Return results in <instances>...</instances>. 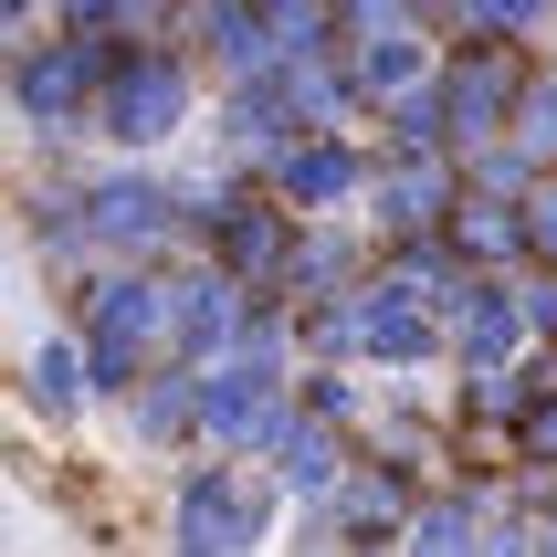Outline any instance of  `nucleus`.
Wrapping results in <instances>:
<instances>
[{
    "mask_svg": "<svg viewBox=\"0 0 557 557\" xmlns=\"http://www.w3.org/2000/svg\"><path fill=\"white\" fill-rule=\"evenodd\" d=\"M106 63H116V42L63 32V22L0 42V116H11V158H106V137H95Z\"/></svg>",
    "mask_w": 557,
    "mask_h": 557,
    "instance_id": "1",
    "label": "nucleus"
},
{
    "mask_svg": "<svg viewBox=\"0 0 557 557\" xmlns=\"http://www.w3.org/2000/svg\"><path fill=\"white\" fill-rule=\"evenodd\" d=\"M284 527H295V495L274 484L263 453L200 442L158 484V547H180V557H263V547H284Z\"/></svg>",
    "mask_w": 557,
    "mask_h": 557,
    "instance_id": "2",
    "label": "nucleus"
},
{
    "mask_svg": "<svg viewBox=\"0 0 557 557\" xmlns=\"http://www.w3.org/2000/svg\"><path fill=\"white\" fill-rule=\"evenodd\" d=\"M200 126H211V63L180 32L116 42L106 95H95V137L116 158H180V148H200Z\"/></svg>",
    "mask_w": 557,
    "mask_h": 557,
    "instance_id": "3",
    "label": "nucleus"
},
{
    "mask_svg": "<svg viewBox=\"0 0 557 557\" xmlns=\"http://www.w3.org/2000/svg\"><path fill=\"white\" fill-rule=\"evenodd\" d=\"M53 306L85 326V358H95L106 410H116L158 358H180V347H169V263H95L85 284H63ZM106 432H116V421H106Z\"/></svg>",
    "mask_w": 557,
    "mask_h": 557,
    "instance_id": "4",
    "label": "nucleus"
},
{
    "mask_svg": "<svg viewBox=\"0 0 557 557\" xmlns=\"http://www.w3.org/2000/svg\"><path fill=\"white\" fill-rule=\"evenodd\" d=\"M11 410H22L32 432L53 442H85L95 421H116L106 410V389H95V358H85V326L74 315H32L22 337H11Z\"/></svg>",
    "mask_w": 557,
    "mask_h": 557,
    "instance_id": "5",
    "label": "nucleus"
},
{
    "mask_svg": "<svg viewBox=\"0 0 557 557\" xmlns=\"http://www.w3.org/2000/svg\"><path fill=\"white\" fill-rule=\"evenodd\" d=\"M85 200H95V232L116 263H180L189 232H180V180H169V158H95L85 169Z\"/></svg>",
    "mask_w": 557,
    "mask_h": 557,
    "instance_id": "6",
    "label": "nucleus"
},
{
    "mask_svg": "<svg viewBox=\"0 0 557 557\" xmlns=\"http://www.w3.org/2000/svg\"><path fill=\"white\" fill-rule=\"evenodd\" d=\"M536 53L527 42H495V32H453L442 42V106H453V148H495L505 126H516V95H527Z\"/></svg>",
    "mask_w": 557,
    "mask_h": 557,
    "instance_id": "7",
    "label": "nucleus"
},
{
    "mask_svg": "<svg viewBox=\"0 0 557 557\" xmlns=\"http://www.w3.org/2000/svg\"><path fill=\"white\" fill-rule=\"evenodd\" d=\"M263 180L295 200V211H369V180H379V126H295L274 158H263Z\"/></svg>",
    "mask_w": 557,
    "mask_h": 557,
    "instance_id": "8",
    "label": "nucleus"
},
{
    "mask_svg": "<svg viewBox=\"0 0 557 557\" xmlns=\"http://www.w3.org/2000/svg\"><path fill=\"white\" fill-rule=\"evenodd\" d=\"M295 400H306V379H295V369L211 358V369H200V442H221V453H263V442L295 421Z\"/></svg>",
    "mask_w": 557,
    "mask_h": 557,
    "instance_id": "9",
    "label": "nucleus"
},
{
    "mask_svg": "<svg viewBox=\"0 0 557 557\" xmlns=\"http://www.w3.org/2000/svg\"><path fill=\"white\" fill-rule=\"evenodd\" d=\"M453 200H463V148H379V180H369V232L379 243L453 232Z\"/></svg>",
    "mask_w": 557,
    "mask_h": 557,
    "instance_id": "10",
    "label": "nucleus"
},
{
    "mask_svg": "<svg viewBox=\"0 0 557 557\" xmlns=\"http://www.w3.org/2000/svg\"><path fill=\"white\" fill-rule=\"evenodd\" d=\"M358 358L379 379H453V326H442V306H421V295L369 274L358 284Z\"/></svg>",
    "mask_w": 557,
    "mask_h": 557,
    "instance_id": "11",
    "label": "nucleus"
},
{
    "mask_svg": "<svg viewBox=\"0 0 557 557\" xmlns=\"http://www.w3.org/2000/svg\"><path fill=\"white\" fill-rule=\"evenodd\" d=\"M243 306H252V284L221 252H180L169 263V347H180L189 369H211V358L243 347Z\"/></svg>",
    "mask_w": 557,
    "mask_h": 557,
    "instance_id": "12",
    "label": "nucleus"
},
{
    "mask_svg": "<svg viewBox=\"0 0 557 557\" xmlns=\"http://www.w3.org/2000/svg\"><path fill=\"white\" fill-rule=\"evenodd\" d=\"M442 326H453V379L527 358V347H536V326H527V295H516V263H473V274H463V295L442 306Z\"/></svg>",
    "mask_w": 557,
    "mask_h": 557,
    "instance_id": "13",
    "label": "nucleus"
},
{
    "mask_svg": "<svg viewBox=\"0 0 557 557\" xmlns=\"http://www.w3.org/2000/svg\"><path fill=\"white\" fill-rule=\"evenodd\" d=\"M116 453H137V463H180V453H200V369L189 358H158L137 389L116 400Z\"/></svg>",
    "mask_w": 557,
    "mask_h": 557,
    "instance_id": "14",
    "label": "nucleus"
},
{
    "mask_svg": "<svg viewBox=\"0 0 557 557\" xmlns=\"http://www.w3.org/2000/svg\"><path fill=\"white\" fill-rule=\"evenodd\" d=\"M180 42L211 63V85H252V74H274L284 63V32L263 0H189L180 11Z\"/></svg>",
    "mask_w": 557,
    "mask_h": 557,
    "instance_id": "15",
    "label": "nucleus"
},
{
    "mask_svg": "<svg viewBox=\"0 0 557 557\" xmlns=\"http://www.w3.org/2000/svg\"><path fill=\"white\" fill-rule=\"evenodd\" d=\"M263 463H274V484H284L295 505H326V495L347 484V463H358V432H337L326 410H306V400H295V421L263 442Z\"/></svg>",
    "mask_w": 557,
    "mask_h": 557,
    "instance_id": "16",
    "label": "nucleus"
},
{
    "mask_svg": "<svg viewBox=\"0 0 557 557\" xmlns=\"http://www.w3.org/2000/svg\"><path fill=\"white\" fill-rule=\"evenodd\" d=\"M442 63V32H347V85H358V106H389L400 85H421Z\"/></svg>",
    "mask_w": 557,
    "mask_h": 557,
    "instance_id": "17",
    "label": "nucleus"
},
{
    "mask_svg": "<svg viewBox=\"0 0 557 557\" xmlns=\"http://www.w3.org/2000/svg\"><path fill=\"white\" fill-rule=\"evenodd\" d=\"M453 243H463V263H527V189H495V180H473V169H463Z\"/></svg>",
    "mask_w": 557,
    "mask_h": 557,
    "instance_id": "18",
    "label": "nucleus"
},
{
    "mask_svg": "<svg viewBox=\"0 0 557 557\" xmlns=\"http://www.w3.org/2000/svg\"><path fill=\"white\" fill-rule=\"evenodd\" d=\"M189 0H53L63 32H95V42H148V32H180Z\"/></svg>",
    "mask_w": 557,
    "mask_h": 557,
    "instance_id": "19",
    "label": "nucleus"
},
{
    "mask_svg": "<svg viewBox=\"0 0 557 557\" xmlns=\"http://www.w3.org/2000/svg\"><path fill=\"white\" fill-rule=\"evenodd\" d=\"M379 148H453V106H442V63L421 74V85H400L389 106H379Z\"/></svg>",
    "mask_w": 557,
    "mask_h": 557,
    "instance_id": "20",
    "label": "nucleus"
},
{
    "mask_svg": "<svg viewBox=\"0 0 557 557\" xmlns=\"http://www.w3.org/2000/svg\"><path fill=\"white\" fill-rule=\"evenodd\" d=\"M453 32H495V42L547 53L557 42V0H453ZM453 32H442V42H453Z\"/></svg>",
    "mask_w": 557,
    "mask_h": 557,
    "instance_id": "21",
    "label": "nucleus"
},
{
    "mask_svg": "<svg viewBox=\"0 0 557 557\" xmlns=\"http://www.w3.org/2000/svg\"><path fill=\"white\" fill-rule=\"evenodd\" d=\"M516 148H527V169H557V63L536 53V74H527V95H516V126H505Z\"/></svg>",
    "mask_w": 557,
    "mask_h": 557,
    "instance_id": "22",
    "label": "nucleus"
},
{
    "mask_svg": "<svg viewBox=\"0 0 557 557\" xmlns=\"http://www.w3.org/2000/svg\"><path fill=\"white\" fill-rule=\"evenodd\" d=\"M315 358H358V295H315L306 306V369Z\"/></svg>",
    "mask_w": 557,
    "mask_h": 557,
    "instance_id": "23",
    "label": "nucleus"
},
{
    "mask_svg": "<svg viewBox=\"0 0 557 557\" xmlns=\"http://www.w3.org/2000/svg\"><path fill=\"white\" fill-rule=\"evenodd\" d=\"M527 263H557V169H536L527 189Z\"/></svg>",
    "mask_w": 557,
    "mask_h": 557,
    "instance_id": "24",
    "label": "nucleus"
},
{
    "mask_svg": "<svg viewBox=\"0 0 557 557\" xmlns=\"http://www.w3.org/2000/svg\"><path fill=\"white\" fill-rule=\"evenodd\" d=\"M432 22H442V32H453V0H432Z\"/></svg>",
    "mask_w": 557,
    "mask_h": 557,
    "instance_id": "25",
    "label": "nucleus"
},
{
    "mask_svg": "<svg viewBox=\"0 0 557 557\" xmlns=\"http://www.w3.org/2000/svg\"><path fill=\"white\" fill-rule=\"evenodd\" d=\"M547 63H557V42H547Z\"/></svg>",
    "mask_w": 557,
    "mask_h": 557,
    "instance_id": "26",
    "label": "nucleus"
}]
</instances>
